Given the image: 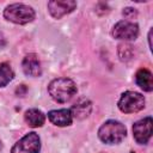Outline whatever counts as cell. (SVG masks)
Listing matches in <instances>:
<instances>
[{
  "label": "cell",
  "instance_id": "1",
  "mask_svg": "<svg viewBox=\"0 0 153 153\" xmlns=\"http://www.w3.org/2000/svg\"><path fill=\"white\" fill-rule=\"evenodd\" d=\"M76 91L78 88L75 82L68 78L54 79L48 86V92L50 97L57 103H66L71 100Z\"/></svg>",
  "mask_w": 153,
  "mask_h": 153
},
{
  "label": "cell",
  "instance_id": "2",
  "mask_svg": "<svg viewBox=\"0 0 153 153\" xmlns=\"http://www.w3.org/2000/svg\"><path fill=\"white\" fill-rule=\"evenodd\" d=\"M127 135L126 127L115 120H109L104 122L99 130H98V137L102 142L106 145H116L120 143Z\"/></svg>",
  "mask_w": 153,
  "mask_h": 153
},
{
  "label": "cell",
  "instance_id": "3",
  "mask_svg": "<svg viewBox=\"0 0 153 153\" xmlns=\"http://www.w3.org/2000/svg\"><path fill=\"white\" fill-rule=\"evenodd\" d=\"M4 17L8 22L23 25L35 19V11L25 4H11L4 10Z\"/></svg>",
  "mask_w": 153,
  "mask_h": 153
},
{
  "label": "cell",
  "instance_id": "4",
  "mask_svg": "<svg viewBox=\"0 0 153 153\" xmlns=\"http://www.w3.org/2000/svg\"><path fill=\"white\" fill-rule=\"evenodd\" d=\"M117 105L124 114H135L145 108V97L139 92L127 91L121 94Z\"/></svg>",
  "mask_w": 153,
  "mask_h": 153
},
{
  "label": "cell",
  "instance_id": "5",
  "mask_svg": "<svg viewBox=\"0 0 153 153\" xmlns=\"http://www.w3.org/2000/svg\"><path fill=\"white\" fill-rule=\"evenodd\" d=\"M112 36L116 39L134 41L139 36V26L130 20H120L112 27Z\"/></svg>",
  "mask_w": 153,
  "mask_h": 153
},
{
  "label": "cell",
  "instance_id": "6",
  "mask_svg": "<svg viewBox=\"0 0 153 153\" xmlns=\"http://www.w3.org/2000/svg\"><path fill=\"white\" fill-rule=\"evenodd\" d=\"M41 149V139L36 133H29L14 143L11 153H38Z\"/></svg>",
  "mask_w": 153,
  "mask_h": 153
},
{
  "label": "cell",
  "instance_id": "7",
  "mask_svg": "<svg viewBox=\"0 0 153 153\" xmlns=\"http://www.w3.org/2000/svg\"><path fill=\"white\" fill-rule=\"evenodd\" d=\"M133 136L140 145H146L152 136V117L139 120L133 126Z\"/></svg>",
  "mask_w": 153,
  "mask_h": 153
},
{
  "label": "cell",
  "instance_id": "8",
  "mask_svg": "<svg viewBox=\"0 0 153 153\" xmlns=\"http://www.w3.org/2000/svg\"><path fill=\"white\" fill-rule=\"evenodd\" d=\"M75 7L76 2L73 0H53L48 2V11L55 19H60L63 16L73 12Z\"/></svg>",
  "mask_w": 153,
  "mask_h": 153
},
{
  "label": "cell",
  "instance_id": "9",
  "mask_svg": "<svg viewBox=\"0 0 153 153\" xmlns=\"http://www.w3.org/2000/svg\"><path fill=\"white\" fill-rule=\"evenodd\" d=\"M22 68L24 73L29 76H39L42 74V67L41 62L36 54H27L23 59Z\"/></svg>",
  "mask_w": 153,
  "mask_h": 153
},
{
  "label": "cell",
  "instance_id": "10",
  "mask_svg": "<svg viewBox=\"0 0 153 153\" xmlns=\"http://www.w3.org/2000/svg\"><path fill=\"white\" fill-rule=\"evenodd\" d=\"M49 121L57 126V127H66L71 126L73 122V116L71 114L69 109H59V110H51L48 112Z\"/></svg>",
  "mask_w": 153,
  "mask_h": 153
},
{
  "label": "cell",
  "instance_id": "11",
  "mask_svg": "<svg viewBox=\"0 0 153 153\" xmlns=\"http://www.w3.org/2000/svg\"><path fill=\"white\" fill-rule=\"evenodd\" d=\"M69 110H71V114H72L73 118L84 120L91 114L92 104H91V102L88 99L82 98V99H79Z\"/></svg>",
  "mask_w": 153,
  "mask_h": 153
},
{
  "label": "cell",
  "instance_id": "12",
  "mask_svg": "<svg viewBox=\"0 0 153 153\" xmlns=\"http://www.w3.org/2000/svg\"><path fill=\"white\" fill-rule=\"evenodd\" d=\"M135 82L143 91L151 92L153 90V76L147 68H140L135 74Z\"/></svg>",
  "mask_w": 153,
  "mask_h": 153
},
{
  "label": "cell",
  "instance_id": "13",
  "mask_svg": "<svg viewBox=\"0 0 153 153\" xmlns=\"http://www.w3.org/2000/svg\"><path fill=\"white\" fill-rule=\"evenodd\" d=\"M24 118H25V122L32 128L42 127L44 124V122H45L44 114L38 109H29V110H26L25 114H24Z\"/></svg>",
  "mask_w": 153,
  "mask_h": 153
},
{
  "label": "cell",
  "instance_id": "14",
  "mask_svg": "<svg viewBox=\"0 0 153 153\" xmlns=\"http://www.w3.org/2000/svg\"><path fill=\"white\" fill-rule=\"evenodd\" d=\"M14 76L13 69L7 62L0 63V87H5Z\"/></svg>",
  "mask_w": 153,
  "mask_h": 153
},
{
  "label": "cell",
  "instance_id": "15",
  "mask_svg": "<svg viewBox=\"0 0 153 153\" xmlns=\"http://www.w3.org/2000/svg\"><path fill=\"white\" fill-rule=\"evenodd\" d=\"M122 13H123V16H124L127 19H131V18H134V17L136 16V11H135L134 8H131V7L124 8Z\"/></svg>",
  "mask_w": 153,
  "mask_h": 153
},
{
  "label": "cell",
  "instance_id": "16",
  "mask_svg": "<svg viewBox=\"0 0 153 153\" xmlns=\"http://www.w3.org/2000/svg\"><path fill=\"white\" fill-rule=\"evenodd\" d=\"M5 45H6V39H5L4 35L0 32V49H2Z\"/></svg>",
  "mask_w": 153,
  "mask_h": 153
},
{
  "label": "cell",
  "instance_id": "17",
  "mask_svg": "<svg viewBox=\"0 0 153 153\" xmlns=\"http://www.w3.org/2000/svg\"><path fill=\"white\" fill-rule=\"evenodd\" d=\"M0 149H1V140H0Z\"/></svg>",
  "mask_w": 153,
  "mask_h": 153
},
{
  "label": "cell",
  "instance_id": "18",
  "mask_svg": "<svg viewBox=\"0 0 153 153\" xmlns=\"http://www.w3.org/2000/svg\"><path fill=\"white\" fill-rule=\"evenodd\" d=\"M130 153H135V152H133V151H131V152H130Z\"/></svg>",
  "mask_w": 153,
  "mask_h": 153
}]
</instances>
